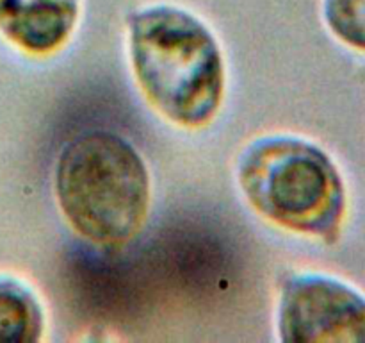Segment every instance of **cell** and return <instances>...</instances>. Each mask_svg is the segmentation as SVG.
I'll return each mask as SVG.
<instances>
[{"mask_svg": "<svg viewBox=\"0 0 365 343\" xmlns=\"http://www.w3.org/2000/svg\"><path fill=\"white\" fill-rule=\"evenodd\" d=\"M130 59L150 102L185 127L205 125L220 109L225 66L212 32L195 14L152 6L130 18Z\"/></svg>", "mask_w": 365, "mask_h": 343, "instance_id": "obj_1", "label": "cell"}, {"mask_svg": "<svg viewBox=\"0 0 365 343\" xmlns=\"http://www.w3.org/2000/svg\"><path fill=\"white\" fill-rule=\"evenodd\" d=\"M56 195L78 234L100 245H120L145 222L150 175L127 139L109 131H91L61 150Z\"/></svg>", "mask_w": 365, "mask_h": 343, "instance_id": "obj_2", "label": "cell"}, {"mask_svg": "<svg viewBox=\"0 0 365 343\" xmlns=\"http://www.w3.org/2000/svg\"><path fill=\"white\" fill-rule=\"evenodd\" d=\"M239 184L248 202L302 234L334 243L348 214V188L334 157L292 136L257 139L239 161Z\"/></svg>", "mask_w": 365, "mask_h": 343, "instance_id": "obj_3", "label": "cell"}, {"mask_svg": "<svg viewBox=\"0 0 365 343\" xmlns=\"http://www.w3.org/2000/svg\"><path fill=\"white\" fill-rule=\"evenodd\" d=\"M284 342L365 343V292L327 274L298 275L280 302Z\"/></svg>", "mask_w": 365, "mask_h": 343, "instance_id": "obj_4", "label": "cell"}, {"mask_svg": "<svg viewBox=\"0 0 365 343\" xmlns=\"http://www.w3.org/2000/svg\"><path fill=\"white\" fill-rule=\"evenodd\" d=\"M78 9V0H0V32L29 52H52L71 34Z\"/></svg>", "mask_w": 365, "mask_h": 343, "instance_id": "obj_5", "label": "cell"}, {"mask_svg": "<svg viewBox=\"0 0 365 343\" xmlns=\"http://www.w3.org/2000/svg\"><path fill=\"white\" fill-rule=\"evenodd\" d=\"M41 331L43 313L36 297L20 282L0 279V342H36Z\"/></svg>", "mask_w": 365, "mask_h": 343, "instance_id": "obj_6", "label": "cell"}, {"mask_svg": "<svg viewBox=\"0 0 365 343\" xmlns=\"http://www.w3.org/2000/svg\"><path fill=\"white\" fill-rule=\"evenodd\" d=\"M323 20L339 43L365 56V0H323Z\"/></svg>", "mask_w": 365, "mask_h": 343, "instance_id": "obj_7", "label": "cell"}]
</instances>
